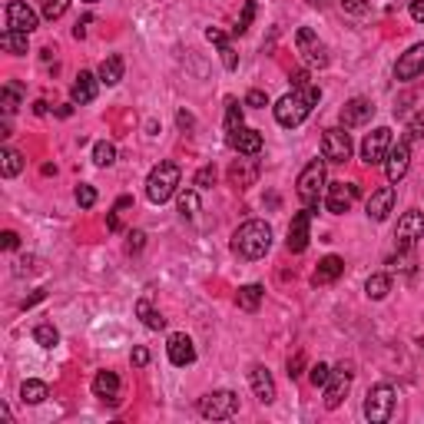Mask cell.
<instances>
[{"label": "cell", "instance_id": "obj_37", "mask_svg": "<svg viewBox=\"0 0 424 424\" xmlns=\"http://www.w3.org/2000/svg\"><path fill=\"white\" fill-rule=\"evenodd\" d=\"M67 7H70V0H40V14L47 20H60L67 14Z\"/></svg>", "mask_w": 424, "mask_h": 424}, {"label": "cell", "instance_id": "obj_17", "mask_svg": "<svg viewBox=\"0 0 424 424\" xmlns=\"http://www.w3.org/2000/svg\"><path fill=\"white\" fill-rule=\"evenodd\" d=\"M7 27L10 30H23V34H34L37 30V14L23 0H10L7 3Z\"/></svg>", "mask_w": 424, "mask_h": 424}, {"label": "cell", "instance_id": "obj_47", "mask_svg": "<svg viewBox=\"0 0 424 424\" xmlns=\"http://www.w3.org/2000/svg\"><path fill=\"white\" fill-rule=\"evenodd\" d=\"M205 37H209V43H216V47H225V43H229V37H225V34H222V30H216V27H209V30H205Z\"/></svg>", "mask_w": 424, "mask_h": 424}, {"label": "cell", "instance_id": "obj_33", "mask_svg": "<svg viewBox=\"0 0 424 424\" xmlns=\"http://www.w3.org/2000/svg\"><path fill=\"white\" fill-rule=\"evenodd\" d=\"M365 292H368V298H385L388 292H391V278L388 276H371L368 282H365Z\"/></svg>", "mask_w": 424, "mask_h": 424}, {"label": "cell", "instance_id": "obj_34", "mask_svg": "<svg viewBox=\"0 0 424 424\" xmlns=\"http://www.w3.org/2000/svg\"><path fill=\"white\" fill-rule=\"evenodd\" d=\"M196 212H199V192H196V189L179 192V216H183V219H192Z\"/></svg>", "mask_w": 424, "mask_h": 424}, {"label": "cell", "instance_id": "obj_8", "mask_svg": "<svg viewBox=\"0 0 424 424\" xmlns=\"http://www.w3.org/2000/svg\"><path fill=\"white\" fill-rule=\"evenodd\" d=\"M295 47H298V54H302V60H305L309 67H325V63H328V50H325V43H322L318 34L309 30V27H302V30L295 34Z\"/></svg>", "mask_w": 424, "mask_h": 424}, {"label": "cell", "instance_id": "obj_5", "mask_svg": "<svg viewBox=\"0 0 424 424\" xmlns=\"http://www.w3.org/2000/svg\"><path fill=\"white\" fill-rule=\"evenodd\" d=\"M239 411V394L236 391H209L205 398H199V414L209 421H225Z\"/></svg>", "mask_w": 424, "mask_h": 424}, {"label": "cell", "instance_id": "obj_3", "mask_svg": "<svg viewBox=\"0 0 424 424\" xmlns=\"http://www.w3.org/2000/svg\"><path fill=\"white\" fill-rule=\"evenodd\" d=\"M176 186H179V166L176 163H159V166L149 172V179H146V196H149V203H156V205H163L169 203L172 196H176Z\"/></svg>", "mask_w": 424, "mask_h": 424}, {"label": "cell", "instance_id": "obj_23", "mask_svg": "<svg viewBox=\"0 0 424 424\" xmlns=\"http://www.w3.org/2000/svg\"><path fill=\"white\" fill-rule=\"evenodd\" d=\"M256 176H258V166H256V159H252V156H249V159H236V163H232V169H229V183L239 186V189L252 186V183H256Z\"/></svg>", "mask_w": 424, "mask_h": 424}, {"label": "cell", "instance_id": "obj_50", "mask_svg": "<svg viewBox=\"0 0 424 424\" xmlns=\"http://www.w3.org/2000/svg\"><path fill=\"white\" fill-rule=\"evenodd\" d=\"M146 361H149V351L146 348H133V365H136V368H143Z\"/></svg>", "mask_w": 424, "mask_h": 424}, {"label": "cell", "instance_id": "obj_9", "mask_svg": "<svg viewBox=\"0 0 424 424\" xmlns=\"http://www.w3.org/2000/svg\"><path fill=\"white\" fill-rule=\"evenodd\" d=\"M388 149H391V129L378 126L365 136V143H361V159H365L368 166H381L385 156H388Z\"/></svg>", "mask_w": 424, "mask_h": 424}, {"label": "cell", "instance_id": "obj_12", "mask_svg": "<svg viewBox=\"0 0 424 424\" xmlns=\"http://www.w3.org/2000/svg\"><path fill=\"white\" fill-rule=\"evenodd\" d=\"M351 365H338V368L332 371V378H328V385H325V408L328 411H335V408L345 401V394H348L351 388Z\"/></svg>", "mask_w": 424, "mask_h": 424}, {"label": "cell", "instance_id": "obj_32", "mask_svg": "<svg viewBox=\"0 0 424 424\" xmlns=\"http://www.w3.org/2000/svg\"><path fill=\"white\" fill-rule=\"evenodd\" d=\"M34 342H37L40 348H54L56 342H60V332H56L50 322H40L37 328H34Z\"/></svg>", "mask_w": 424, "mask_h": 424}, {"label": "cell", "instance_id": "obj_4", "mask_svg": "<svg viewBox=\"0 0 424 424\" xmlns=\"http://www.w3.org/2000/svg\"><path fill=\"white\" fill-rule=\"evenodd\" d=\"M322 189H325V159H312L309 166L298 172L295 192L305 205H315L318 196H322Z\"/></svg>", "mask_w": 424, "mask_h": 424}, {"label": "cell", "instance_id": "obj_29", "mask_svg": "<svg viewBox=\"0 0 424 424\" xmlns=\"http://www.w3.org/2000/svg\"><path fill=\"white\" fill-rule=\"evenodd\" d=\"M27 37H30V34H23V30H10V27H7V30L0 34V47H3L7 54L20 56V54H27Z\"/></svg>", "mask_w": 424, "mask_h": 424}, {"label": "cell", "instance_id": "obj_44", "mask_svg": "<svg viewBox=\"0 0 424 424\" xmlns=\"http://www.w3.org/2000/svg\"><path fill=\"white\" fill-rule=\"evenodd\" d=\"M342 7L348 14H355V17H365L368 14V0H342Z\"/></svg>", "mask_w": 424, "mask_h": 424}, {"label": "cell", "instance_id": "obj_20", "mask_svg": "<svg viewBox=\"0 0 424 424\" xmlns=\"http://www.w3.org/2000/svg\"><path fill=\"white\" fill-rule=\"evenodd\" d=\"M249 385H252V391H256V398L262 405L276 401V381H272V375H269L265 365H252L249 368Z\"/></svg>", "mask_w": 424, "mask_h": 424}, {"label": "cell", "instance_id": "obj_36", "mask_svg": "<svg viewBox=\"0 0 424 424\" xmlns=\"http://www.w3.org/2000/svg\"><path fill=\"white\" fill-rule=\"evenodd\" d=\"M113 159H116V146H113V143L103 140V143L93 146V163H96V166H113Z\"/></svg>", "mask_w": 424, "mask_h": 424}, {"label": "cell", "instance_id": "obj_21", "mask_svg": "<svg viewBox=\"0 0 424 424\" xmlns=\"http://www.w3.org/2000/svg\"><path fill=\"white\" fill-rule=\"evenodd\" d=\"M391 205H394V186H381V189H375V192L368 196L365 212H368V219L385 222L388 212H391Z\"/></svg>", "mask_w": 424, "mask_h": 424}, {"label": "cell", "instance_id": "obj_52", "mask_svg": "<svg viewBox=\"0 0 424 424\" xmlns=\"http://www.w3.org/2000/svg\"><path fill=\"white\" fill-rule=\"evenodd\" d=\"M411 17L424 23V0H411Z\"/></svg>", "mask_w": 424, "mask_h": 424}, {"label": "cell", "instance_id": "obj_53", "mask_svg": "<svg viewBox=\"0 0 424 424\" xmlns=\"http://www.w3.org/2000/svg\"><path fill=\"white\" fill-rule=\"evenodd\" d=\"M305 83H312L305 70H298V74H292V90H298V87H305Z\"/></svg>", "mask_w": 424, "mask_h": 424}, {"label": "cell", "instance_id": "obj_27", "mask_svg": "<svg viewBox=\"0 0 424 424\" xmlns=\"http://www.w3.org/2000/svg\"><path fill=\"white\" fill-rule=\"evenodd\" d=\"M123 80V56H107L103 63H100V83H107V87H116Z\"/></svg>", "mask_w": 424, "mask_h": 424}, {"label": "cell", "instance_id": "obj_18", "mask_svg": "<svg viewBox=\"0 0 424 424\" xmlns=\"http://www.w3.org/2000/svg\"><path fill=\"white\" fill-rule=\"evenodd\" d=\"M371 116H375V103L365 100V96H355L348 100L345 107H342V126H361V123H368Z\"/></svg>", "mask_w": 424, "mask_h": 424}, {"label": "cell", "instance_id": "obj_48", "mask_svg": "<svg viewBox=\"0 0 424 424\" xmlns=\"http://www.w3.org/2000/svg\"><path fill=\"white\" fill-rule=\"evenodd\" d=\"M143 239H146V232H140V229H136V232H129V252H140V249H143Z\"/></svg>", "mask_w": 424, "mask_h": 424}, {"label": "cell", "instance_id": "obj_41", "mask_svg": "<svg viewBox=\"0 0 424 424\" xmlns=\"http://www.w3.org/2000/svg\"><path fill=\"white\" fill-rule=\"evenodd\" d=\"M328 378H332V368H328V365H322V361L309 368V381H312L315 388H325V385H328Z\"/></svg>", "mask_w": 424, "mask_h": 424}, {"label": "cell", "instance_id": "obj_13", "mask_svg": "<svg viewBox=\"0 0 424 424\" xmlns=\"http://www.w3.org/2000/svg\"><path fill=\"white\" fill-rule=\"evenodd\" d=\"M408 163H411V143H408V140H398V143H391V149H388V156H385L388 183H398V179H405Z\"/></svg>", "mask_w": 424, "mask_h": 424}, {"label": "cell", "instance_id": "obj_7", "mask_svg": "<svg viewBox=\"0 0 424 424\" xmlns=\"http://www.w3.org/2000/svg\"><path fill=\"white\" fill-rule=\"evenodd\" d=\"M322 159H328V163L351 159V136L342 126L325 129V136H322Z\"/></svg>", "mask_w": 424, "mask_h": 424}, {"label": "cell", "instance_id": "obj_43", "mask_svg": "<svg viewBox=\"0 0 424 424\" xmlns=\"http://www.w3.org/2000/svg\"><path fill=\"white\" fill-rule=\"evenodd\" d=\"M212 183H216V169H212V166H203L199 172H196V179H192V186H196V189H209Z\"/></svg>", "mask_w": 424, "mask_h": 424}, {"label": "cell", "instance_id": "obj_11", "mask_svg": "<svg viewBox=\"0 0 424 424\" xmlns=\"http://www.w3.org/2000/svg\"><path fill=\"white\" fill-rule=\"evenodd\" d=\"M355 199H358V186L355 183H332L325 189V205H328L332 216H345L355 205Z\"/></svg>", "mask_w": 424, "mask_h": 424}, {"label": "cell", "instance_id": "obj_45", "mask_svg": "<svg viewBox=\"0 0 424 424\" xmlns=\"http://www.w3.org/2000/svg\"><path fill=\"white\" fill-rule=\"evenodd\" d=\"M219 54H222V67H225V70H236V67H239V56L232 50V43H225Z\"/></svg>", "mask_w": 424, "mask_h": 424}, {"label": "cell", "instance_id": "obj_16", "mask_svg": "<svg viewBox=\"0 0 424 424\" xmlns=\"http://www.w3.org/2000/svg\"><path fill=\"white\" fill-rule=\"evenodd\" d=\"M229 146L236 149V153H242V156H258L262 153V133L249 126L229 129Z\"/></svg>", "mask_w": 424, "mask_h": 424}, {"label": "cell", "instance_id": "obj_28", "mask_svg": "<svg viewBox=\"0 0 424 424\" xmlns=\"http://www.w3.org/2000/svg\"><path fill=\"white\" fill-rule=\"evenodd\" d=\"M136 315L143 318V325H146V328H153V332L166 328V318L153 309V302H149V298H140V302H136Z\"/></svg>", "mask_w": 424, "mask_h": 424}, {"label": "cell", "instance_id": "obj_49", "mask_svg": "<svg viewBox=\"0 0 424 424\" xmlns=\"http://www.w3.org/2000/svg\"><path fill=\"white\" fill-rule=\"evenodd\" d=\"M302 365H305V355L289 358V378H298V375H302Z\"/></svg>", "mask_w": 424, "mask_h": 424}, {"label": "cell", "instance_id": "obj_26", "mask_svg": "<svg viewBox=\"0 0 424 424\" xmlns=\"http://www.w3.org/2000/svg\"><path fill=\"white\" fill-rule=\"evenodd\" d=\"M262 298H265V289L252 282V285H242L239 295H236V302H239L242 312H256L258 305H262Z\"/></svg>", "mask_w": 424, "mask_h": 424}, {"label": "cell", "instance_id": "obj_10", "mask_svg": "<svg viewBox=\"0 0 424 424\" xmlns=\"http://www.w3.org/2000/svg\"><path fill=\"white\" fill-rule=\"evenodd\" d=\"M394 239H398V249H401V252H408L418 239H424V212H418V209L405 212V216L398 219Z\"/></svg>", "mask_w": 424, "mask_h": 424}, {"label": "cell", "instance_id": "obj_51", "mask_svg": "<svg viewBox=\"0 0 424 424\" xmlns=\"http://www.w3.org/2000/svg\"><path fill=\"white\" fill-rule=\"evenodd\" d=\"M0 239H3V249H7V252H10V249H17V245H20V236H17V232H3Z\"/></svg>", "mask_w": 424, "mask_h": 424}, {"label": "cell", "instance_id": "obj_38", "mask_svg": "<svg viewBox=\"0 0 424 424\" xmlns=\"http://www.w3.org/2000/svg\"><path fill=\"white\" fill-rule=\"evenodd\" d=\"M242 126V103L239 100H225V129Z\"/></svg>", "mask_w": 424, "mask_h": 424}, {"label": "cell", "instance_id": "obj_56", "mask_svg": "<svg viewBox=\"0 0 424 424\" xmlns=\"http://www.w3.org/2000/svg\"><path fill=\"white\" fill-rule=\"evenodd\" d=\"M309 3H312V7H325V0H309Z\"/></svg>", "mask_w": 424, "mask_h": 424}, {"label": "cell", "instance_id": "obj_55", "mask_svg": "<svg viewBox=\"0 0 424 424\" xmlns=\"http://www.w3.org/2000/svg\"><path fill=\"white\" fill-rule=\"evenodd\" d=\"M34 113H37V116H43V113H47V103H43V100H37V103H34Z\"/></svg>", "mask_w": 424, "mask_h": 424}, {"label": "cell", "instance_id": "obj_1", "mask_svg": "<svg viewBox=\"0 0 424 424\" xmlns=\"http://www.w3.org/2000/svg\"><path fill=\"white\" fill-rule=\"evenodd\" d=\"M322 100V90L315 87V83H305V87H298V90L285 93L282 100L276 103V120L282 123V126L295 129L302 126L305 120H309V113H312V107Z\"/></svg>", "mask_w": 424, "mask_h": 424}, {"label": "cell", "instance_id": "obj_57", "mask_svg": "<svg viewBox=\"0 0 424 424\" xmlns=\"http://www.w3.org/2000/svg\"><path fill=\"white\" fill-rule=\"evenodd\" d=\"M87 3H96V0H87Z\"/></svg>", "mask_w": 424, "mask_h": 424}, {"label": "cell", "instance_id": "obj_19", "mask_svg": "<svg viewBox=\"0 0 424 424\" xmlns=\"http://www.w3.org/2000/svg\"><path fill=\"white\" fill-rule=\"evenodd\" d=\"M169 361L176 365V368H186V365H192L196 361V348H192V338L183 332H176V335H169Z\"/></svg>", "mask_w": 424, "mask_h": 424}, {"label": "cell", "instance_id": "obj_22", "mask_svg": "<svg viewBox=\"0 0 424 424\" xmlns=\"http://www.w3.org/2000/svg\"><path fill=\"white\" fill-rule=\"evenodd\" d=\"M70 100H74L76 107H87L96 100V76L93 74H80L74 80V87H70Z\"/></svg>", "mask_w": 424, "mask_h": 424}, {"label": "cell", "instance_id": "obj_40", "mask_svg": "<svg viewBox=\"0 0 424 424\" xmlns=\"http://www.w3.org/2000/svg\"><path fill=\"white\" fill-rule=\"evenodd\" d=\"M76 205H80V209H93V203H96V189H93V186H87V183H80L76 186Z\"/></svg>", "mask_w": 424, "mask_h": 424}, {"label": "cell", "instance_id": "obj_46", "mask_svg": "<svg viewBox=\"0 0 424 424\" xmlns=\"http://www.w3.org/2000/svg\"><path fill=\"white\" fill-rule=\"evenodd\" d=\"M245 107H256V110H262V107H269V96L262 90H252L249 96H245Z\"/></svg>", "mask_w": 424, "mask_h": 424}, {"label": "cell", "instance_id": "obj_15", "mask_svg": "<svg viewBox=\"0 0 424 424\" xmlns=\"http://www.w3.org/2000/svg\"><path fill=\"white\" fill-rule=\"evenodd\" d=\"M418 74H424V43L408 47L405 54L398 56V63H394V76L398 80H414Z\"/></svg>", "mask_w": 424, "mask_h": 424}, {"label": "cell", "instance_id": "obj_42", "mask_svg": "<svg viewBox=\"0 0 424 424\" xmlns=\"http://www.w3.org/2000/svg\"><path fill=\"white\" fill-rule=\"evenodd\" d=\"M424 136V110L421 113H414V116H411V123H408V143H414V140H421Z\"/></svg>", "mask_w": 424, "mask_h": 424}, {"label": "cell", "instance_id": "obj_39", "mask_svg": "<svg viewBox=\"0 0 424 424\" xmlns=\"http://www.w3.org/2000/svg\"><path fill=\"white\" fill-rule=\"evenodd\" d=\"M252 17H256V0H245V7H242V17H239V23L232 27V34H245L249 27H252Z\"/></svg>", "mask_w": 424, "mask_h": 424}, {"label": "cell", "instance_id": "obj_24", "mask_svg": "<svg viewBox=\"0 0 424 424\" xmlns=\"http://www.w3.org/2000/svg\"><path fill=\"white\" fill-rule=\"evenodd\" d=\"M345 272V262L338 256H325L322 262H318V269H315V276H312V282L315 285H332L335 278Z\"/></svg>", "mask_w": 424, "mask_h": 424}, {"label": "cell", "instance_id": "obj_35", "mask_svg": "<svg viewBox=\"0 0 424 424\" xmlns=\"http://www.w3.org/2000/svg\"><path fill=\"white\" fill-rule=\"evenodd\" d=\"M20 103V87L17 83H7L3 87V93H0V107H3V116H10V113L17 110Z\"/></svg>", "mask_w": 424, "mask_h": 424}, {"label": "cell", "instance_id": "obj_2", "mask_svg": "<svg viewBox=\"0 0 424 424\" xmlns=\"http://www.w3.org/2000/svg\"><path fill=\"white\" fill-rule=\"evenodd\" d=\"M269 245H272V229H269V222L262 219L242 222L236 229V236H232V249L242 258H262L269 252Z\"/></svg>", "mask_w": 424, "mask_h": 424}, {"label": "cell", "instance_id": "obj_25", "mask_svg": "<svg viewBox=\"0 0 424 424\" xmlns=\"http://www.w3.org/2000/svg\"><path fill=\"white\" fill-rule=\"evenodd\" d=\"M116 391H120V378H116L113 371H100V375L93 378V394H96V398L116 405Z\"/></svg>", "mask_w": 424, "mask_h": 424}, {"label": "cell", "instance_id": "obj_6", "mask_svg": "<svg viewBox=\"0 0 424 424\" xmlns=\"http://www.w3.org/2000/svg\"><path fill=\"white\" fill-rule=\"evenodd\" d=\"M394 388L391 385H375L368 388V394H365V418L371 424H385L391 418V411H394Z\"/></svg>", "mask_w": 424, "mask_h": 424}, {"label": "cell", "instance_id": "obj_30", "mask_svg": "<svg viewBox=\"0 0 424 424\" xmlns=\"http://www.w3.org/2000/svg\"><path fill=\"white\" fill-rule=\"evenodd\" d=\"M20 398H23L27 405H40V401L50 398V388L43 385V381H23V385H20Z\"/></svg>", "mask_w": 424, "mask_h": 424}, {"label": "cell", "instance_id": "obj_31", "mask_svg": "<svg viewBox=\"0 0 424 424\" xmlns=\"http://www.w3.org/2000/svg\"><path fill=\"white\" fill-rule=\"evenodd\" d=\"M20 169H23V156H20L17 149H3L0 153V172L10 179V176H17Z\"/></svg>", "mask_w": 424, "mask_h": 424}, {"label": "cell", "instance_id": "obj_54", "mask_svg": "<svg viewBox=\"0 0 424 424\" xmlns=\"http://www.w3.org/2000/svg\"><path fill=\"white\" fill-rule=\"evenodd\" d=\"M176 123H179V126H183V129H192V123H196V120H192V113L179 110V116H176Z\"/></svg>", "mask_w": 424, "mask_h": 424}, {"label": "cell", "instance_id": "obj_14", "mask_svg": "<svg viewBox=\"0 0 424 424\" xmlns=\"http://www.w3.org/2000/svg\"><path fill=\"white\" fill-rule=\"evenodd\" d=\"M309 225H312V205H305L302 212L292 216V225H289V252H305L309 249Z\"/></svg>", "mask_w": 424, "mask_h": 424}]
</instances>
